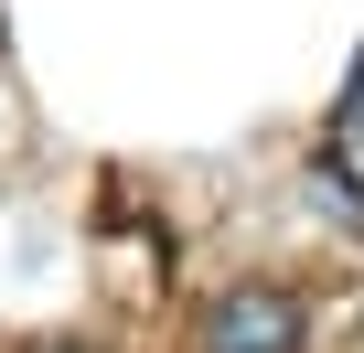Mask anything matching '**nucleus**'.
I'll return each instance as SVG.
<instances>
[{
	"instance_id": "f257e3e1",
	"label": "nucleus",
	"mask_w": 364,
	"mask_h": 353,
	"mask_svg": "<svg viewBox=\"0 0 364 353\" xmlns=\"http://www.w3.org/2000/svg\"><path fill=\"white\" fill-rule=\"evenodd\" d=\"M204 353H300V300L289 289H225L204 310Z\"/></svg>"
}]
</instances>
